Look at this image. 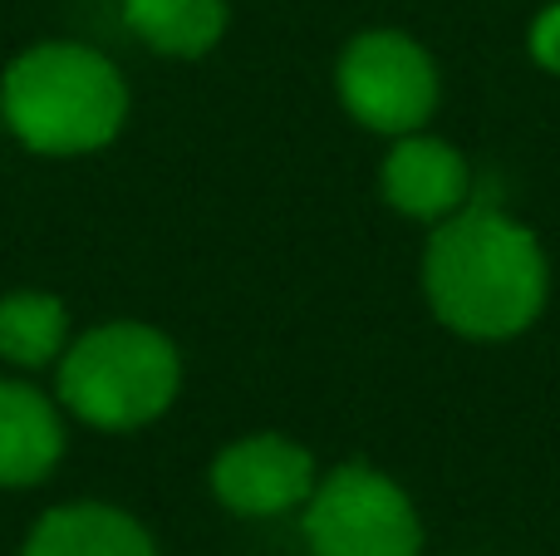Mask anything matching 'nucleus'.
<instances>
[{
  "mask_svg": "<svg viewBox=\"0 0 560 556\" xmlns=\"http://www.w3.org/2000/svg\"><path fill=\"white\" fill-rule=\"evenodd\" d=\"M532 59L541 69H551V74H560V0L536 15V25H532Z\"/></svg>",
  "mask_w": 560,
  "mask_h": 556,
  "instance_id": "12",
  "label": "nucleus"
},
{
  "mask_svg": "<svg viewBox=\"0 0 560 556\" xmlns=\"http://www.w3.org/2000/svg\"><path fill=\"white\" fill-rule=\"evenodd\" d=\"M339 99L374 134H418L438 108V65L404 30H369L339 55Z\"/></svg>",
  "mask_w": 560,
  "mask_h": 556,
  "instance_id": "5",
  "label": "nucleus"
},
{
  "mask_svg": "<svg viewBox=\"0 0 560 556\" xmlns=\"http://www.w3.org/2000/svg\"><path fill=\"white\" fill-rule=\"evenodd\" d=\"M69 315L55 296L45 291H15L0 301V360L20 370H45L59 364L69 350Z\"/></svg>",
  "mask_w": 560,
  "mask_h": 556,
  "instance_id": "11",
  "label": "nucleus"
},
{
  "mask_svg": "<svg viewBox=\"0 0 560 556\" xmlns=\"http://www.w3.org/2000/svg\"><path fill=\"white\" fill-rule=\"evenodd\" d=\"M467 193H472V167L453 143L428 134L394 138L384 158V197L394 212L418 222H447L467 207Z\"/></svg>",
  "mask_w": 560,
  "mask_h": 556,
  "instance_id": "7",
  "label": "nucleus"
},
{
  "mask_svg": "<svg viewBox=\"0 0 560 556\" xmlns=\"http://www.w3.org/2000/svg\"><path fill=\"white\" fill-rule=\"evenodd\" d=\"M5 128L45 158H74L114 143L128 118V84L114 59L74 39L30 45L0 79Z\"/></svg>",
  "mask_w": 560,
  "mask_h": 556,
  "instance_id": "2",
  "label": "nucleus"
},
{
  "mask_svg": "<svg viewBox=\"0 0 560 556\" xmlns=\"http://www.w3.org/2000/svg\"><path fill=\"white\" fill-rule=\"evenodd\" d=\"M183 384L177 345L143 321H108L59 355V399L74 419L128 433L163 419Z\"/></svg>",
  "mask_w": 560,
  "mask_h": 556,
  "instance_id": "3",
  "label": "nucleus"
},
{
  "mask_svg": "<svg viewBox=\"0 0 560 556\" xmlns=\"http://www.w3.org/2000/svg\"><path fill=\"white\" fill-rule=\"evenodd\" d=\"M315 459L280 433H252L217 453L212 493L236 518H280L315 493Z\"/></svg>",
  "mask_w": 560,
  "mask_h": 556,
  "instance_id": "6",
  "label": "nucleus"
},
{
  "mask_svg": "<svg viewBox=\"0 0 560 556\" xmlns=\"http://www.w3.org/2000/svg\"><path fill=\"white\" fill-rule=\"evenodd\" d=\"M20 556H158L143 522L108 502H65L30 528Z\"/></svg>",
  "mask_w": 560,
  "mask_h": 556,
  "instance_id": "9",
  "label": "nucleus"
},
{
  "mask_svg": "<svg viewBox=\"0 0 560 556\" xmlns=\"http://www.w3.org/2000/svg\"><path fill=\"white\" fill-rule=\"evenodd\" d=\"M124 20L158 55L197 59L226 35V0H124Z\"/></svg>",
  "mask_w": 560,
  "mask_h": 556,
  "instance_id": "10",
  "label": "nucleus"
},
{
  "mask_svg": "<svg viewBox=\"0 0 560 556\" xmlns=\"http://www.w3.org/2000/svg\"><path fill=\"white\" fill-rule=\"evenodd\" d=\"M65 453V424L39 390L0 380V488H35Z\"/></svg>",
  "mask_w": 560,
  "mask_h": 556,
  "instance_id": "8",
  "label": "nucleus"
},
{
  "mask_svg": "<svg viewBox=\"0 0 560 556\" xmlns=\"http://www.w3.org/2000/svg\"><path fill=\"white\" fill-rule=\"evenodd\" d=\"M433 315L467 340H512L541 315L551 271L546 252L502 207H463L438 222L423 252Z\"/></svg>",
  "mask_w": 560,
  "mask_h": 556,
  "instance_id": "1",
  "label": "nucleus"
},
{
  "mask_svg": "<svg viewBox=\"0 0 560 556\" xmlns=\"http://www.w3.org/2000/svg\"><path fill=\"white\" fill-rule=\"evenodd\" d=\"M305 542L310 556H418L423 522L394 478L345 463L305 498Z\"/></svg>",
  "mask_w": 560,
  "mask_h": 556,
  "instance_id": "4",
  "label": "nucleus"
},
{
  "mask_svg": "<svg viewBox=\"0 0 560 556\" xmlns=\"http://www.w3.org/2000/svg\"><path fill=\"white\" fill-rule=\"evenodd\" d=\"M0 124H5V114H0Z\"/></svg>",
  "mask_w": 560,
  "mask_h": 556,
  "instance_id": "13",
  "label": "nucleus"
}]
</instances>
